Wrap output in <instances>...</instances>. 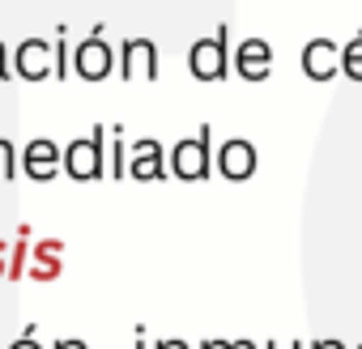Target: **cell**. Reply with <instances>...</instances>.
<instances>
[{
  "mask_svg": "<svg viewBox=\"0 0 362 349\" xmlns=\"http://www.w3.org/2000/svg\"><path fill=\"white\" fill-rule=\"evenodd\" d=\"M64 174H73L77 184L103 179L107 174V128H94L90 136H77L64 145Z\"/></svg>",
  "mask_w": 362,
  "mask_h": 349,
  "instance_id": "6da1fadb",
  "label": "cell"
},
{
  "mask_svg": "<svg viewBox=\"0 0 362 349\" xmlns=\"http://www.w3.org/2000/svg\"><path fill=\"white\" fill-rule=\"evenodd\" d=\"M230 64H235V56H230V30L226 26H218V35H209V39H197L188 52V69L197 81H226Z\"/></svg>",
  "mask_w": 362,
  "mask_h": 349,
  "instance_id": "7a4b0ae2",
  "label": "cell"
},
{
  "mask_svg": "<svg viewBox=\"0 0 362 349\" xmlns=\"http://www.w3.org/2000/svg\"><path fill=\"white\" fill-rule=\"evenodd\" d=\"M209 145H214V128H201L197 136L179 141V145L170 149V174H175V179H184V184H201V179H209V170H214V153H209Z\"/></svg>",
  "mask_w": 362,
  "mask_h": 349,
  "instance_id": "3957f363",
  "label": "cell"
},
{
  "mask_svg": "<svg viewBox=\"0 0 362 349\" xmlns=\"http://www.w3.org/2000/svg\"><path fill=\"white\" fill-rule=\"evenodd\" d=\"M111 69H115V52H111V43L103 39V26H94V30L73 47V73H77L81 81H103V77H111Z\"/></svg>",
  "mask_w": 362,
  "mask_h": 349,
  "instance_id": "277c9868",
  "label": "cell"
},
{
  "mask_svg": "<svg viewBox=\"0 0 362 349\" xmlns=\"http://www.w3.org/2000/svg\"><path fill=\"white\" fill-rule=\"evenodd\" d=\"M119 77L124 81H158V47H153V39H124L119 43Z\"/></svg>",
  "mask_w": 362,
  "mask_h": 349,
  "instance_id": "5b68a950",
  "label": "cell"
},
{
  "mask_svg": "<svg viewBox=\"0 0 362 349\" xmlns=\"http://www.w3.org/2000/svg\"><path fill=\"white\" fill-rule=\"evenodd\" d=\"M214 170H222V179H235V184L252 179L256 174V145L243 141V136L222 141V149L214 153Z\"/></svg>",
  "mask_w": 362,
  "mask_h": 349,
  "instance_id": "8992f818",
  "label": "cell"
},
{
  "mask_svg": "<svg viewBox=\"0 0 362 349\" xmlns=\"http://www.w3.org/2000/svg\"><path fill=\"white\" fill-rule=\"evenodd\" d=\"M13 73L26 77V81L52 77L56 73V43H47V39H22L18 56H13Z\"/></svg>",
  "mask_w": 362,
  "mask_h": 349,
  "instance_id": "52a82bcc",
  "label": "cell"
},
{
  "mask_svg": "<svg viewBox=\"0 0 362 349\" xmlns=\"http://www.w3.org/2000/svg\"><path fill=\"white\" fill-rule=\"evenodd\" d=\"M22 170L30 174L35 184H47V179H56V174L64 170V149H60L56 141L39 136V141H30V145L22 149Z\"/></svg>",
  "mask_w": 362,
  "mask_h": 349,
  "instance_id": "ba28073f",
  "label": "cell"
},
{
  "mask_svg": "<svg viewBox=\"0 0 362 349\" xmlns=\"http://www.w3.org/2000/svg\"><path fill=\"white\" fill-rule=\"evenodd\" d=\"M128 174L132 179H141V184H149V179H166L170 174V158L162 153V145L158 141H136L132 149H128Z\"/></svg>",
  "mask_w": 362,
  "mask_h": 349,
  "instance_id": "9c48e42d",
  "label": "cell"
},
{
  "mask_svg": "<svg viewBox=\"0 0 362 349\" xmlns=\"http://www.w3.org/2000/svg\"><path fill=\"white\" fill-rule=\"evenodd\" d=\"M235 73L243 81H269V73H273V47L264 39H243L235 47Z\"/></svg>",
  "mask_w": 362,
  "mask_h": 349,
  "instance_id": "30bf717a",
  "label": "cell"
},
{
  "mask_svg": "<svg viewBox=\"0 0 362 349\" xmlns=\"http://www.w3.org/2000/svg\"><path fill=\"white\" fill-rule=\"evenodd\" d=\"M303 73L311 81H332L341 73V47L332 39H311L303 47Z\"/></svg>",
  "mask_w": 362,
  "mask_h": 349,
  "instance_id": "8fae6325",
  "label": "cell"
},
{
  "mask_svg": "<svg viewBox=\"0 0 362 349\" xmlns=\"http://www.w3.org/2000/svg\"><path fill=\"white\" fill-rule=\"evenodd\" d=\"M107 174L111 179L128 174V145L119 141V128H107Z\"/></svg>",
  "mask_w": 362,
  "mask_h": 349,
  "instance_id": "7c38bea8",
  "label": "cell"
},
{
  "mask_svg": "<svg viewBox=\"0 0 362 349\" xmlns=\"http://www.w3.org/2000/svg\"><path fill=\"white\" fill-rule=\"evenodd\" d=\"M341 73H345L349 81H358V85H362V30L341 47Z\"/></svg>",
  "mask_w": 362,
  "mask_h": 349,
  "instance_id": "4fadbf2b",
  "label": "cell"
},
{
  "mask_svg": "<svg viewBox=\"0 0 362 349\" xmlns=\"http://www.w3.org/2000/svg\"><path fill=\"white\" fill-rule=\"evenodd\" d=\"M73 73V47H69V30L60 26L56 30V77H69Z\"/></svg>",
  "mask_w": 362,
  "mask_h": 349,
  "instance_id": "5bb4252c",
  "label": "cell"
},
{
  "mask_svg": "<svg viewBox=\"0 0 362 349\" xmlns=\"http://www.w3.org/2000/svg\"><path fill=\"white\" fill-rule=\"evenodd\" d=\"M13 174H18V149L13 141L0 136V179H13Z\"/></svg>",
  "mask_w": 362,
  "mask_h": 349,
  "instance_id": "9a60e30c",
  "label": "cell"
},
{
  "mask_svg": "<svg viewBox=\"0 0 362 349\" xmlns=\"http://www.w3.org/2000/svg\"><path fill=\"white\" fill-rule=\"evenodd\" d=\"M13 77V64H9V56H5V43H0V81H9Z\"/></svg>",
  "mask_w": 362,
  "mask_h": 349,
  "instance_id": "2e32d148",
  "label": "cell"
},
{
  "mask_svg": "<svg viewBox=\"0 0 362 349\" xmlns=\"http://www.w3.org/2000/svg\"><path fill=\"white\" fill-rule=\"evenodd\" d=\"M9 349H43V345H39V341H35V336H18V341H13V345H9Z\"/></svg>",
  "mask_w": 362,
  "mask_h": 349,
  "instance_id": "e0dca14e",
  "label": "cell"
},
{
  "mask_svg": "<svg viewBox=\"0 0 362 349\" xmlns=\"http://www.w3.org/2000/svg\"><path fill=\"white\" fill-rule=\"evenodd\" d=\"M153 349H188V341H158Z\"/></svg>",
  "mask_w": 362,
  "mask_h": 349,
  "instance_id": "ac0fdd59",
  "label": "cell"
},
{
  "mask_svg": "<svg viewBox=\"0 0 362 349\" xmlns=\"http://www.w3.org/2000/svg\"><path fill=\"white\" fill-rule=\"evenodd\" d=\"M311 349H345V345H341V341H332V336H328V341H315V345H311Z\"/></svg>",
  "mask_w": 362,
  "mask_h": 349,
  "instance_id": "d6986e66",
  "label": "cell"
},
{
  "mask_svg": "<svg viewBox=\"0 0 362 349\" xmlns=\"http://www.w3.org/2000/svg\"><path fill=\"white\" fill-rule=\"evenodd\" d=\"M56 349H86V341H56Z\"/></svg>",
  "mask_w": 362,
  "mask_h": 349,
  "instance_id": "ffe728a7",
  "label": "cell"
},
{
  "mask_svg": "<svg viewBox=\"0 0 362 349\" xmlns=\"http://www.w3.org/2000/svg\"><path fill=\"white\" fill-rule=\"evenodd\" d=\"M201 349H230V341H205Z\"/></svg>",
  "mask_w": 362,
  "mask_h": 349,
  "instance_id": "44dd1931",
  "label": "cell"
},
{
  "mask_svg": "<svg viewBox=\"0 0 362 349\" xmlns=\"http://www.w3.org/2000/svg\"><path fill=\"white\" fill-rule=\"evenodd\" d=\"M269 349H303V345H298V341H290V345H286V341H273Z\"/></svg>",
  "mask_w": 362,
  "mask_h": 349,
  "instance_id": "7402d4cb",
  "label": "cell"
},
{
  "mask_svg": "<svg viewBox=\"0 0 362 349\" xmlns=\"http://www.w3.org/2000/svg\"><path fill=\"white\" fill-rule=\"evenodd\" d=\"M230 349H256L252 341H230Z\"/></svg>",
  "mask_w": 362,
  "mask_h": 349,
  "instance_id": "603a6c76",
  "label": "cell"
},
{
  "mask_svg": "<svg viewBox=\"0 0 362 349\" xmlns=\"http://www.w3.org/2000/svg\"><path fill=\"white\" fill-rule=\"evenodd\" d=\"M5 256H9V252H5V243H0V273H9V268H5Z\"/></svg>",
  "mask_w": 362,
  "mask_h": 349,
  "instance_id": "cb8c5ba5",
  "label": "cell"
},
{
  "mask_svg": "<svg viewBox=\"0 0 362 349\" xmlns=\"http://www.w3.org/2000/svg\"><path fill=\"white\" fill-rule=\"evenodd\" d=\"M136 349H149V345H145V341H141V345H136Z\"/></svg>",
  "mask_w": 362,
  "mask_h": 349,
  "instance_id": "d4e9b609",
  "label": "cell"
},
{
  "mask_svg": "<svg viewBox=\"0 0 362 349\" xmlns=\"http://www.w3.org/2000/svg\"><path fill=\"white\" fill-rule=\"evenodd\" d=\"M358 349H362V345H358Z\"/></svg>",
  "mask_w": 362,
  "mask_h": 349,
  "instance_id": "484cf974",
  "label": "cell"
}]
</instances>
